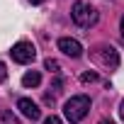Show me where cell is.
<instances>
[{
    "instance_id": "cell-1",
    "label": "cell",
    "mask_w": 124,
    "mask_h": 124,
    "mask_svg": "<svg viewBox=\"0 0 124 124\" xmlns=\"http://www.w3.org/2000/svg\"><path fill=\"white\" fill-rule=\"evenodd\" d=\"M90 112V97L88 95H73L66 105H63V114L71 124H78L85 119V114Z\"/></svg>"
},
{
    "instance_id": "cell-2",
    "label": "cell",
    "mask_w": 124,
    "mask_h": 124,
    "mask_svg": "<svg viewBox=\"0 0 124 124\" xmlns=\"http://www.w3.org/2000/svg\"><path fill=\"white\" fill-rule=\"evenodd\" d=\"M71 17L78 27H93L97 22V10L88 3H76L73 10H71Z\"/></svg>"
},
{
    "instance_id": "cell-3",
    "label": "cell",
    "mask_w": 124,
    "mask_h": 124,
    "mask_svg": "<svg viewBox=\"0 0 124 124\" xmlns=\"http://www.w3.org/2000/svg\"><path fill=\"white\" fill-rule=\"evenodd\" d=\"M12 61H15V63H32V61H34V56H37V51H34V46L29 44V41H17L15 46H12Z\"/></svg>"
},
{
    "instance_id": "cell-4",
    "label": "cell",
    "mask_w": 124,
    "mask_h": 124,
    "mask_svg": "<svg viewBox=\"0 0 124 124\" xmlns=\"http://www.w3.org/2000/svg\"><path fill=\"white\" fill-rule=\"evenodd\" d=\"M58 49L63 51L66 56H71V58L83 56V46H80V41H78V39H71V37H61V39H58Z\"/></svg>"
},
{
    "instance_id": "cell-5",
    "label": "cell",
    "mask_w": 124,
    "mask_h": 124,
    "mask_svg": "<svg viewBox=\"0 0 124 124\" xmlns=\"http://www.w3.org/2000/svg\"><path fill=\"white\" fill-rule=\"evenodd\" d=\"M17 109L27 117V119H32V122H37L39 117H41V109H39V105L37 102H32L29 97H20L17 100Z\"/></svg>"
},
{
    "instance_id": "cell-6",
    "label": "cell",
    "mask_w": 124,
    "mask_h": 124,
    "mask_svg": "<svg viewBox=\"0 0 124 124\" xmlns=\"http://www.w3.org/2000/svg\"><path fill=\"white\" fill-rule=\"evenodd\" d=\"M102 51H105V54H95V58H100L105 66H112V68H114V66L119 63V56H117V51H114L112 46H102Z\"/></svg>"
},
{
    "instance_id": "cell-7",
    "label": "cell",
    "mask_w": 124,
    "mask_h": 124,
    "mask_svg": "<svg viewBox=\"0 0 124 124\" xmlns=\"http://www.w3.org/2000/svg\"><path fill=\"white\" fill-rule=\"evenodd\" d=\"M39 83H41L39 71H29V73H24V76H22V85H24V88H37Z\"/></svg>"
},
{
    "instance_id": "cell-8",
    "label": "cell",
    "mask_w": 124,
    "mask_h": 124,
    "mask_svg": "<svg viewBox=\"0 0 124 124\" xmlns=\"http://www.w3.org/2000/svg\"><path fill=\"white\" fill-rule=\"evenodd\" d=\"M44 66H46V71H51V73H58V68H61V66H58V61H54V58H46V61H44Z\"/></svg>"
},
{
    "instance_id": "cell-9",
    "label": "cell",
    "mask_w": 124,
    "mask_h": 124,
    "mask_svg": "<svg viewBox=\"0 0 124 124\" xmlns=\"http://www.w3.org/2000/svg\"><path fill=\"white\" fill-rule=\"evenodd\" d=\"M80 80H83V83H95V80H97V73H95V71H88V73L80 76Z\"/></svg>"
},
{
    "instance_id": "cell-10",
    "label": "cell",
    "mask_w": 124,
    "mask_h": 124,
    "mask_svg": "<svg viewBox=\"0 0 124 124\" xmlns=\"http://www.w3.org/2000/svg\"><path fill=\"white\" fill-rule=\"evenodd\" d=\"M3 122H5V124H17V119H15L10 112H3Z\"/></svg>"
},
{
    "instance_id": "cell-11",
    "label": "cell",
    "mask_w": 124,
    "mask_h": 124,
    "mask_svg": "<svg viewBox=\"0 0 124 124\" xmlns=\"http://www.w3.org/2000/svg\"><path fill=\"white\" fill-rule=\"evenodd\" d=\"M8 78V68H5V63H3V61H0V83H3Z\"/></svg>"
},
{
    "instance_id": "cell-12",
    "label": "cell",
    "mask_w": 124,
    "mask_h": 124,
    "mask_svg": "<svg viewBox=\"0 0 124 124\" xmlns=\"http://www.w3.org/2000/svg\"><path fill=\"white\" fill-rule=\"evenodd\" d=\"M44 124H61V119L51 114V117H46V119H44Z\"/></svg>"
},
{
    "instance_id": "cell-13",
    "label": "cell",
    "mask_w": 124,
    "mask_h": 124,
    "mask_svg": "<svg viewBox=\"0 0 124 124\" xmlns=\"http://www.w3.org/2000/svg\"><path fill=\"white\" fill-rule=\"evenodd\" d=\"M119 117L124 119V100H122V105H119Z\"/></svg>"
},
{
    "instance_id": "cell-14",
    "label": "cell",
    "mask_w": 124,
    "mask_h": 124,
    "mask_svg": "<svg viewBox=\"0 0 124 124\" xmlns=\"http://www.w3.org/2000/svg\"><path fill=\"white\" fill-rule=\"evenodd\" d=\"M119 32H122V37H124V17H122V22H119Z\"/></svg>"
},
{
    "instance_id": "cell-15",
    "label": "cell",
    "mask_w": 124,
    "mask_h": 124,
    "mask_svg": "<svg viewBox=\"0 0 124 124\" xmlns=\"http://www.w3.org/2000/svg\"><path fill=\"white\" fill-rule=\"evenodd\" d=\"M29 3H32V5H41V3H44V0H29Z\"/></svg>"
},
{
    "instance_id": "cell-16",
    "label": "cell",
    "mask_w": 124,
    "mask_h": 124,
    "mask_svg": "<svg viewBox=\"0 0 124 124\" xmlns=\"http://www.w3.org/2000/svg\"><path fill=\"white\" fill-rule=\"evenodd\" d=\"M97 124H114V122H109V119H102V122H97Z\"/></svg>"
}]
</instances>
